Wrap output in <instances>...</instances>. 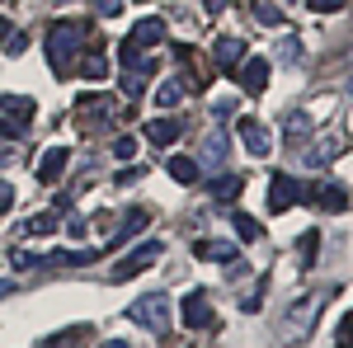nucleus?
I'll return each mask as SVG.
<instances>
[{
	"label": "nucleus",
	"mask_w": 353,
	"mask_h": 348,
	"mask_svg": "<svg viewBox=\"0 0 353 348\" xmlns=\"http://www.w3.org/2000/svg\"><path fill=\"white\" fill-rule=\"evenodd\" d=\"M85 38H90V24H52L48 28V61H52L57 76L71 71V57H76V48H85Z\"/></svg>",
	"instance_id": "nucleus-1"
},
{
	"label": "nucleus",
	"mask_w": 353,
	"mask_h": 348,
	"mask_svg": "<svg viewBox=\"0 0 353 348\" xmlns=\"http://www.w3.org/2000/svg\"><path fill=\"white\" fill-rule=\"evenodd\" d=\"M330 301V292H316V296H301L297 306L283 316V329H278V339L283 344H301L311 329H316V320H321V306Z\"/></svg>",
	"instance_id": "nucleus-2"
},
{
	"label": "nucleus",
	"mask_w": 353,
	"mask_h": 348,
	"mask_svg": "<svg viewBox=\"0 0 353 348\" xmlns=\"http://www.w3.org/2000/svg\"><path fill=\"white\" fill-rule=\"evenodd\" d=\"M128 320L141 329H170V296L165 292H146L128 306Z\"/></svg>",
	"instance_id": "nucleus-3"
},
{
	"label": "nucleus",
	"mask_w": 353,
	"mask_h": 348,
	"mask_svg": "<svg viewBox=\"0 0 353 348\" xmlns=\"http://www.w3.org/2000/svg\"><path fill=\"white\" fill-rule=\"evenodd\" d=\"M161 38H165V24H161V19H137L132 33L123 38V66H128V61H137V57H141V48H156Z\"/></svg>",
	"instance_id": "nucleus-4"
},
{
	"label": "nucleus",
	"mask_w": 353,
	"mask_h": 348,
	"mask_svg": "<svg viewBox=\"0 0 353 348\" xmlns=\"http://www.w3.org/2000/svg\"><path fill=\"white\" fill-rule=\"evenodd\" d=\"M161 259V245H141V249H132L128 259H118V268H113V278L118 283H132V278H141L146 268Z\"/></svg>",
	"instance_id": "nucleus-5"
},
{
	"label": "nucleus",
	"mask_w": 353,
	"mask_h": 348,
	"mask_svg": "<svg viewBox=\"0 0 353 348\" xmlns=\"http://www.w3.org/2000/svg\"><path fill=\"white\" fill-rule=\"evenodd\" d=\"M301 203V184L292 174H273L269 184V212H288V207H297Z\"/></svg>",
	"instance_id": "nucleus-6"
},
{
	"label": "nucleus",
	"mask_w": 353,
	"mask_h": 348,
	"mask_svg": "<svg viewBox=\"0 0 353 348\" xmlns=\"http://www.w3.org/2000/svg\"><path fill=\"white\" fill-rule=\"evenodd\" d=\"M179 316H184L189 329H212V325H217V316H212V306H208V296H203V292L184 296V301H179Z\"/></svg>",
	"instance_id": "nucleus-7"
},
{
	"label": "nucleus",
	"mask_w": 353,
	"mask_h": 348,
	"mask_svg": "<svg viewBox=\"0 0 353 348\" xmlns=\"http://www.w3.org/2000/svg\"><path fill=\"white\" fill-rule=\"evenodd\" d=\"M212 61H217L221 76H236L241 61H245V43L241 38H217V43H212Z\"/></svg>",
	"instance_id": "nucleus-8"
},
{
	"label": "nucleus",
	"mask_w": 353,
	"mask_h": 348,
	"mask_svg": "<svg viewBox=\"0 0 353 348\" xmlns=\"http://www.w3.org/2000/svg\"><path fill=\"white\" fill-rule=\"evenodd\" d=\"M236 132H241V141H245V151H250V156H269V151H273V136H269L264 123L241 118V123H236Z\"/></svg>",
	"instance_id": "nucleus-9"
},
{
	"label": "nucleus",
	"mask_w": 353,
	"mask_h": 348,
	"mask_svg": "<svg viewBox=\"0 0 353 348\" xmlns=\"http://www.w3.org/2000/svg\"><path fill=\"white\" fill-rule=\"evenodd\" d=\"M301 198H306V203H316V207H325V212H344V207H349V193H344L339 184L301 188Z\"/></svg>",
	"instance_id": "nucleus-10"
},
{
	"label": "nucleus",
	"mask_w": 353,
	"mask_h": 348,
	"mask_svg": "<svg viewBox=\"0 0 353 348\" xmlns=\"http://www.w3.org/2000/svg\"><path fill=\"white\" fill-rule=\"evenodd\" d=\"M146 226H151V212H146V207H132V212L123 216V226H118V231H113L109 249H123V245H128V240H137V236H141V231H146Z\"/></svg>",
	"instance_id": "nucleus-11"
},
{
	"label": "nucleus",
	"mask_w": 353,
	"mask_h": 348,
	"mask_svg": "<svg viewBox=\"0 0 353 348\" xmlns=\"http://www.w3.org/2000/svg\"><path fill=\"white\" fill-rule=\"evenodd\" d=\"M151 71H156V61H146V57L128 61V71H123V94H128V99H137V94L146 90V81H151Z\"/></svg>",
	"instance_id": "nucleus-12"
},
{
	"label": "nucleus",
	"mask_w": 353,
	"mask_h": 348,
	"mask_svg": "<svg viewBox=\"0 0 353 348\" xmlns=\"http://www.w3.org/2000/svg\"><path fill=\"white\" fill-rule=\"evenodd\" d=\"M226 151H231V136L226 132H208L203 141H198V165H212V170H217V165L226 161Z\"/></svg>",
	"instance_id": "nucleus-13"
},
{
	"label": "nucleus",
	"mask_w": 353,
	"mask_h": 348,
	"mask_svg": "<svg viewBox=\"0 0 353 348\" xmlns=\"http://www.w3.org/2000/svg\"><path fill=\"white\" fill-rule=\"evenodd\" d=\"M241 85H245V94H264V85H269V61H264V57L241 61Z\"/></svg>",
	"instance_id": "nucleus-14"
},
{
	"label": "nucleus",
	"mask_w": 353,
	"mask_h": 348,
	"mask_svg": "<svg viewBox=\"0 0 353 348\" xmlns=\"http://www.w3.org/2000/svg\"><path fill=\"white\" fill-rule=\"evenodd\" d=\"M66 161H71V151L52 146V151L38 161V179H43V184H57V179H61V170H66Z\"/></svg>",
	"instance_id": "nucleus-15"
},
{
	"label": "nucleus",
	"mask_w": 353,
	"mask_h": 348,
	"mask_svg": "<svg viewBox=\"0 0 353 348\" xmlns=\"http://www.w3.org/2000/svg\"><path fill=\"white\" fill-rule=\"evenodd\" d=\"M339 151H344V136H321V141H316V146H306L301 156H306L311 165H330Z\"/></svg>",
	"instance_id": "nucleus-16"
},
{
	"label": "nucleus",
	"mask_w": 353,
	"mask_h": 348,
	"mask_svg": "<svg viewBox=\"0 0 353 348\" xmlns=\"http://www.w3.org/2000/svg\"><path fill=\"white\" fill-rule=\"evenodd\" d=\"M193 254H198V259H212V264H231V259H236V245L231 240H198Z\"/></svg>",
	"instance_id": "nucleus-17"
},
{
	"label": "nucleus",
	"mask_w": 353,
	"mask_h": 348,
	"mask_svg": "<svg viewBox=\"0 0 353 348\" xmlns=\"http://www.w3.org/2000/svg\"><path fill=\"white\" fill-rule=\"evenodd\" d=\"M245 188V174H217V179H208V193L221 198V203H231V198H241Z\"/></svg>",
	"instance_id": "nucleus-18"
},
{
	"label": "nucleus",
	"mask_w": 353,
	"mask_h": 348,
	"mask_svg": "<svg viewBox=\"0 0 353 348\" xmlns=\"http://www.w3.org/2000/svg\"><path fill=\"white\" fill-rule=\"evenodd\" d=\"M76 113L81 118H113V99L109 94H81L76 99Z\"/></svg>",
	"instance_id": "nucleus-19"
},
{
	"label": "nucleus",
	"mask_w": 353,
	"mask_h": 348,
	"mask_svg": "<svg viewBox=\"0 0 353 348\" xmlns=\"http://www.w3.org/2000/svg\"><path fill=\"white\" fill-rule=\"evenodd\" d=\"M146 136H151V146H174L179 123H174V118H151V123H146Z\"/></svg>",
	"instance_id": "nucleus-20"
},
{
	"label": "nucleus",
	"mask_w": 353,
	"mask_h": 348,
	"mask_svg": "<svg viewBox=\"0 0 353 348\" xmlns=\"http://www.w3.org/2000/svg\"><path fill=\"white\" fill-rule=\"evenodd\" d=\"M226 216H231V226H236V236H241L245 245H254V240H259V236H264V226H259V221H254V216H250V212H241V207H231V212H226Z\"/></svg>",
	"instance_id": "nucleus-21"
},
{
	"label": "nucleus",
	"mask_w": 353,
	"mask_h": 348,
	"mask_svg": "<svg viewBox=\"0 0 353 348\" xmlns=\"http://www.w3.org/2000/svg\"><path fill=\"white\" fill-rule=\"evenodd\" d=\"M306 136H311V113H288V123H283V141L301 146Z\"/></svg>",
	"instance_id": "nucleus-22"
},
{
	"label": "nucleus",
	"mask_w": 353,
	"mask_h": 348,
	"mask_svg": "<svg viewBox=\"0 0 353 348\" xmlns=\"http://www.w3.org/2000/svg\"><path fill=\"white\" fill-rule=\"evenodd\" d=\"M57 226H61V221H57L52 212H43V216H28V221L19 226V231H24V236H52Z\"/></svg>",
	"instance_id": "nucleus-23"
},
{
	"label": "nucleus",
	"mask_w": 353,
	"mask_h": 348,
	"mask_svg": "<svg viewBox=\"0 0 353 348\" xmlns=\"http://www.w3.org/2000/svg\"><path fill=\"white\" fill-rule=\"evenodd\" d=\"M170 174H174L179 184H198V161H189V156H174V161H170Z\"/></svg>",
	"instance_id": "nucleus-24"
},
{
	"label": "nucleus",
	"mask_w": 353,
	"mask_h": 348,
	"mask_svg": "<svg viewBox=\"0 0 353 348\" xmlns=\"http://www.w3.org/2000/svg\"><path fill=\"white\" fill-rule=\"evenodd\" d=\"M179 94H184V81H161V85H156V104H161V108H174V104H179Z\"/></svg>",
	"instance_id": "nucleus-25"
},
{
	"label": "nucleus",
	"mask_w": 353,
	"mask_h": 348,
	"mask_svg": "<svg viewBox=\"0 0 353 348\" xmlns=\"http://www.w3.org/2000/svg\"><path fill=\"white\" fill-rule=\"evenodd\" d=\"M52 264H94L99 249H61V254H48Z\"/></svg>",
	"instance_id": "nucleus-26"
},
{
	"label": "nucleus",
	"mask_w": 353,
	"mask_h": 348,
	"mask_svg": "<svg viewBox=\"0 0 353 348\" xmlns=\"http://www.w3.org/2000/svg\"><path fill=\"white\" fill-rule=\"evenodd\" d=\"M5 118L28 123V118H33V99H19V94H14V99H5Z\"/></svg>",
	"instance_id": "nucleus-27"
},
{
	"label": "nucleus",
	"mask_w": 353,
	"mask_h": 348,
	"mask_svg": "<svg viewBox=\"0 0 353 348\" xmlns=\"http://www.w3.org/2000/svg\"><path fill=\"white\" fill-rule=\"evenodd\" d=\"M254 14H259V24H283V10H278V5H273V0H259V5H254Z\"/></svg>",
	"instance_id": "nucleus-28"
},
{
	"label": "nucleus",
	"mask_w": 353,
	"mask_h": 348,
	"mask_svg": "<svg viewBox=\"0 0 353 348\" xmlns=\"http://www.w3.org/2000/svg\"><path fill=\"white\" fill-rule=\"evenodd\" d=\"M297 249H301V264H316V249H321V236H316V231H306Z\"/></svg>",
	"instance_id": "nucleus-29"
},
{
	"label": "nucleus",
	"mask_w": 353,
	"mask_h": 348,
	"mask_svg": "<svg viewBox=\"0 0 353 348\" xmlns=\"http://www.w3.org/2000/svg\"><path fill=\"white\" fill-rule=\"evenodd\" d=\"M297 57H301V43H297V38H283V43H278V61L297 66Z\"/></svg>",
	"instance_id": "nucleus-30"
},
{
	"label": "nucleus",
	"mask_w": 353,
	"mask_h": 348,
	"mask_svg": "<svg viewBox=\"0 0 353 348\" xmlns=\"http://www.w3.org/2000/svg\"><path fill=\"white\" fill-rule=\"evenodd\" d=\"M85 76H90V81H104V76H109V61H104L99 52L85 57Z\"/></svg>",
	"instance_id": "nucleus-31"
},
{
	"label": "nucleus",
	"mask_w": 353,
	"mask_h": 348,
	"mask_svg": "<svg viewBox=\"0 0 353 348\" xmlns=\"http://www.w3.org/2000/svg\"><path fill=\"white\" fill-rule=\"evenodd\" d=\"M113 156H118V161H132V156H137V141H132V136H118V141H113Z\"/></svg>",
	"instance_id": "nucleus-32"
},
{
	"label": "nucleus",
	"mask_w": 353,
	"mask_h": 348,
	"mask_svg": "<svg viewBox=\"0 0 353 348\" xmlns=\"http://www.w3.org/2000/svg\"><path fill=\"white\" fill-rule=\"evenodd\" d=\"M306 5H311L316 14H334V10H344L349 0H306Z\"/></svg>",
	"instance_id": "nucleus-33"
},
{
	"label": "nucleus",
	"mask_w": 353,
	"mask_h": 348,
	"mask_svg": "<svg viewBox=\"0 0 353 348\" xmlns=\"http://www.w3.org/2000/svg\"><path fill=\"white\" fill-rule=\"evenodd\" d=\"M141 174H146V170H141V165H128V170H123V174H118V184H137V179H141Z\"/></svg>",
	"instance_id": "nucleus-34"
},
{
	"label": "nucleus",
	"mask_w": 353,
	"mask_h": 348,
	"mask_svg": "<svg viewBox=\"0 0 353 348\" xmlns=\"http://www.w3.org/2000/svg\"><path fill=\"white\" fill-rule=\"evenodd\" d=\"M231 113H236L231 99H217V104H212V118H231Z\"/></svg>",
	"instance_id": "nucleus-35"
},
{
	"label": "nucleus",
	"mask_w": 353,
	"mask_h": 348,
	"mask_svg": "<svg viewBox=\"0 0 353 348\" xmlns=\"http://www.w3.org/2000/svg\"><path fill=\"white\" fill-rule=\"evenodd\" d=\"M10 207H14V188L0 184V212H10Z\"/></svg>",
	"instance_id": "nucleus-36"
},
{
	"label": "nucleus",
	"mask_w": 353,
	"mask_h": 348,
	"mask_svg": "<svg viewBox=\"0 0 353 348\" xmlns=\"http://www.w3.org/2000/svg\"><path fill=\"white\" fill-rule=\"evenodd\" d=\"M94 5H99V14H118L123 10V0H94Z\"/></svg>",
	"instance_id": "nucleus-37"
},
{
	"label": "nucleus",
	"mask_w": 353,
	"mask_h": 348,
	"mask_svg": "<svg viewBox=\"0 0 353 348\" xmlns=\"http://www.w3.org/2000/svg\"><path fill=\"white\" fill-rule=\"evenodd\" d=\"M33 264H38L33 254H24V249H14V268H33Z\"/></svg>",
	"instance_id": "nucleus-38"
},
{
	"label": "nucleus",
	"mask_w": 353,
	"mask_h": 348,
	"mask_svg": "<svg viewBox=\"0 0 353 348\" xmlns=\"http://www.w3.org/2000/svg\"><path fill=\"white\" fill-rule=\"evenodd\" d=\"M203 5H208L212 14H221V10H226V0H203Z\"/></svg>",
	"instance_id": "nucleus-39"
},
{
	"label": "nucleus",
	"mask_w": 353,
	"mask_h": 348,
	"mask_svg": "<svg viewBox=\"0 0 353 348\" xmlns=\"http://www.w3.org/2000/svg\"><path fill=\"white\" fill-rule=\"evenodd\" d=\"M14 292V283H5V278H0V296H10Z\"/></svg>",
	"instance_id": "nucleus-40"
},
{
	"label": "nucleus",
	"mask_w": 353,
	"mask_h": 348,
	"mask_svg": "<svg viewBox=\"0 0 353 348\" xmlns=\"http://www.w3.org/2000/svg\"><path fill=\"white\" fill-rule=\"evenodd\" d=\"M104 348H132V344H123V339H109V344H104Z\"/></svg>",
	"instance_id": "nucleus-41"
},
{
	"label": "nucleus",
	"mask_w": 353,
	"mask_h": 348,
	"mask_svg": "<svg viewBox=\"0 0 353 348\" xmlns=\"http://www.w3.org/2000/svg\"><path fill=\"white\" fill-rule=\"evenodd\" d=\"M0 38H5V24H0Z\"/></svg>",
	"instance_id": "nucleus-42"
},
{
	"label": "nucleus",
	"mask_w": 353,
	"mask_h": 348,
	"mask_svg": "<svg viewBox=\"0 0 353 348\" xmlns=\"http://www.w3.org/2000/svg\"><path fill=\"white\" fill-rule=\"evenodd\" d=\"M141 5H146V0H141Z\"/></svg>",
	"instance_id": "nucleus-43"
}]
</instances>
